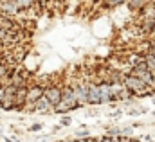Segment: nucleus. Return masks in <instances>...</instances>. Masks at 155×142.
Listing matches in <instances>:
<instances>
[{
	"label": "nucleus",
	"mask_w": 155,
	"mask_h": 142,
	"mask_svg": "<svg viewBox=\"0 0 155 142\" xmlns=\"http://www.w3.org/2000/svg\"><path fill=\"white\" fill-rule=\"evenodd\" d=\"M43 92H45V86L41 85H35V86H27V95H25V106H33L40 97H43Z\"/></svg>",
	"instance_id": "nucleus-4"
},
{
	"label": "nucleus",
	"mask_w": 155,
	"mask_h": 142,
	"mask_svg": "<svg viewBox=\"0 0 155 142\" xmlns=\"http://www.w3.org/2000/svg\"><path fill=\"white\" fill-rule=\"evenodd\" d=\"M0 24H2V15H0Z\"/></svg>",
	"instance_id": "nucleus-22"
},
{
	"label": "nucleus",
	"mask_w": 155,
	"mask_h": 142,
	"mask_svg": "<svg viewBox=\"0 0 155 142\" xmlns=\"http://www.w3.org/2000/svg\"><path fill=\"white\" fill-rule=\"evenodd\" d=\"M4 45H5V43H4V41H0V50H2V47H4Z\"/></svg>",
	"instance_id": "nucleus-20"
},
{
	"label": "nucleus",
	"mask_w": 155,
	"mask_h": 142,
	"mask_svg": "<svg viewBox=\"0 0 155 142\" xmlns=\"http://www.w3.org/2000/svg\"><path fill=\"white\" fill-rule=\"evenodd\" d=\"M76 108H79V105H78L76 99H74V90H72V86L61 88V99L52 106V110H54L56 113H67V111L76 110Z\"/></svg>",
	"instance_id": "nucleus-2"
},
{
	"label": "nucleus",
	"mask_w": 155,
	"mask_h": 142,
	"mask_svg": "<svg viewBox=\"0 0 155 142\" xmlns=\"http://www.w3.org/2000/svg\"><path fill=\"white\" fill-rule=\"evenodd\" d=\"M40 130H41V124H40V122H36V124L31 126V131H40Z\"/></svg>",
	"instance_id": "nucleus-15"
},
{
	"label": "nucleus",
	"mask_w": 155,
	"mask_h": 142,
	"mask_svg": "<svg viewBox=\"0 0 155 142\" xmlns=\"http://www.w3.org/2000/svg\"><path fill=\"white\" fill-rule=\"evenodd\" d=\"M99 142H112V139L110 137H103V139H97Z\"/></svg>",
	"instance_id": "nucleus-17"
},
{
	"label": "nucleus",
	"mask_w": 155,
	"mask_h": 142,
	"mask_svg": "<svg viewBox=\"0 0 155 142\" xmlns=\"http://www.w3.org/2000/svg\"><path fill=\"white\" fill-rule=\"evenodd\" d=\"M130 74H132V76H135V77H139V79H143L146 85L155 86L153 81H152V74H150V70H148V67H146L144 60L135 61V63H134V67H132V70H130Z\"/></svg>",
	"instance_id": "nucleus-3"
},
{
	"label": "nucleus",
	"mask_w": 155,
	"mask_h": 142,
	"mask_svg": "<svg viewBox=\"0 0 155 142\" xmlns=\"http://www.w3.org/2000/svg\"><path fill=\"white\" fill-rule=\"evenodd\" d=\"M43 97L49 101V105H51V106H54V105L61 99V88H60V86H45Z\"/></svg>",
	"instance_id": "nucleus-6"
},
{
	"label": "nucleus",
	"mask_w": 155,
	"mask_h": 142,
	"mask_svg": "<svg viewBox=\"0 0 155 142\" xmlns=\"http://www.w3.org/2000/svg\"><path fill=\"white\" fill-rule=\"evenodd\" d=\"M65 142H72V140H65Z\"/></svg>",
	"instance_id": "nucleus-23"
},
{
	"label": "nucleus",
	"mask_w": 155,
	"mask_h": 142,
	"mask_svg": "<svg viewBox=\"0 0 155 142\" xmlns=\"http://www.w3.org/2000/svg\"><path fill=\"white\" fill-rule=\"evenodd\" d=\"M11 2L16 5L18 11H27V9H31L36 4V0H11Z\"/></svg>",
	"instance_id": "nucleus-10"
},
{
	"label": "nucleus",
	"mask_w": 155,
	"mask_h": 142,
	"mask_svg": "<svg viewBox=\"0 0 155 142\" xmlns=\"http://www.w3.org/2000/svg\"><path fill=\"white\" fill-rule=\"evenodd\" d=\"M61 124H65V126H67V124H71V117H65V119L61 121Z\"/></svg>",
	"instance_id": "nucleus-16"
},
{
	"label": "nucleus",
	"mask_w": 155,
	"mask_h": 142,
	"mask_svg": "<svg viewBox=\"0 0 155 142\" xmlns=\"http://www.w3.org/2000/svg\"><path fill=\"white\" fill-rule=\"evenodd\" d=\"M99 88V99H101V105H107V103H112V97H110V88H108V81H101L97 85Z\"/></svg>",
	"instance_id": "nucleus-8"
},
{
	"label": "nucleus",
	"mask_w": 155,
	"mask_h": 142,
	"mask_svg": "<svg viewBox=\"0 0 155 142\" xmlns=\"http://www.w3.org/2000/svg\"><path fill=\"white\" fill-rule=\"evenodd\" d=\"M31 108H33L35 111H47L49 108H52V106L49 105V101H47L45 97H40V99H38V101H36V103H35Z\"/></svg>",
	"instance_id": "nucleus-11"
},
{
	"label": "nucleus",
	"mask_w": 155,
	"mask_h": 142,
	"mask_svg": "<svg viewBox=\"0 0 155 142\" xmlns=\"http://www.w3.org/2000/svg\"><path fill=\"white\" fill-rule=\"evenodd\" d=\"M90 133L87 131V130H81V131H76V139H85V137H88Z\"/></svg>",
	"instance_id": "nucleus-13"
},
{
	"label": "nucleus",
	"mask_w": 155,
	"mask_h": 142,
	"mask_svg": "<svg viewBox=\"0 0 155 142\" xmlns=\"http://www.w3.org/2000/svg\"><path fill=\"white\" fill-rule=\"evenodd\" d=\"M0 61H4V54H2V50H0Z\"/></svg>",
	"instance_id": "nucleus-19"
},
{
	"label": "nucleus",
	"mask_w": 155,
	"mask_h": 142,
	"mask_svg": "<svg viewBox=\"0 0 155 142\" xmlns=\"http://www.w3.org/2000/svg\"><path fill=\"white\" fill-rule=\"evenodd\" d=\"M150 49H153V50H155V41H152V45H150Z\"/></svg>",
	"instance_id": "nucleus-18"
},
{
	"label": "nucleus",
	"mask_w": 155,
	"mask_h": 142,
	"mask_svg": "<svg viewBox=\"0 0 155 142\" xmlns=\"http://www.w3.org/2000/svg\"><path fill=\"white\" fill-rule=\"evenodd\" d=\"M78 142H99V140H97V139H94V137H90V135H88V137H85V139H78Z\"/></svg>",
	"instance_id": "nucleus-14"
},
{
	"label": "nucleus",
	"mask_w": 155,
	"mask_h": 142,
	"mask_svg": "<svg viewBox=\"0 0 155 142\" xmlns=\"http://www.w3.org/2000/svg\"><path fill=\"white\" fill-rule=\"evenodd\" d=\"M121 4H126V0H105L107 7H116V5H121Z\"/></svg>",
	"instance_id": "nucleus-12"
},
{
	"label": "nucleus",
	"mask_w": 155,
	"mask_h": 142,
	"mask_svg": "<svg viewBox=\"0 0 155 142\" xmlns=\"http://www.w3.org/2000/svg\"><path fill=\"white\" fill-rule=\"evenodd\" d=\"M20 11L16 9V5L11 2V0H0V15L5 16V18H11V16H16Z\"/></svg>",
	"instance_id": "nucleus-7"
},
{
	"label": "nucleus",
	"mask_w": 155,
	"mask_h": 142,
	"mask_svg": "<svg viewBox=\"0 0 155 142\" xmlns=\"http://www.w3.org/2000/svg\"><path fill=\"white\" fill-rule=\"evenodd\" d=\"M87 105H101V99H99V88L96 83H87Z\"/></svg>",
	"instance_id": "nucleus-5"
},
{
	"label": "nucleus",
	"mask_w": 155,
	"mask_h": 142,
	"mask_svg": "<svg viewBox=\"0 0 155 142\" xmlns=\"http://www.w3.org/2000/svg\"><path fill=\"white\" fill-rule=\"evenodd\" d=\"M126 4H128L130 11H143L150 4V0H126Z\"/></svg>",
	"instance_id": "nucleus-9"
},
{
	"label": "nucleus",
	"mask_w": 155,
	"mask_h": 142,
	"mask_svg": "<svg viewBox=\"0 0 155 142\" xmlns=\"http://www.w3.org/2000/svg\"><path fill=\"white\" fill-rule=\"evenodd\" d=\"M128 142H139V140H128Z\"/></svg>",
	"instance_id": "nucleus-21"
},
{
	"label": "nucleus",
	"mask_w": 155,
	"mask_h": 142,
	"mask_svg": "<svg viewBox=\"0 0 155 142\" xmlns=\"http://www.w3.org/2000/svg\"><path fill=\"white\" fill-rule=\"evenodd\" d=\"M121 83L126 88V92H130L135 97H146V95L155 94V90L150 88V85H146L143 79H139V77L132 76V74H123V81Z\"/></svg>",
	"instance_id": "nucleus-1"
}]
</instances>
